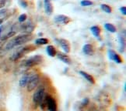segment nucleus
<instances>
[{
	"label": "nucleus",
	"instance_id": "nucleus-1",
	"mask_svg": "<svg viewBox=\"0 0 126 111\" xmlns=\"http://www.w3.org/2000/svg\"><path fill=\"white\" fill-rule=\"evenodd\" d=\"M31 39H32L31 35L27 34V33L17 36L7 43L6 46V50H12L13 48L16 47V46H21V45L24 44V43L29 42Z\"/></svg>",
	"mask_w": 126,
	"mask_h": 111
},
{
	"label": "nucleus",
	"instance_id": "nucleus-2",
	"mask_svg": "<svg viewBox=\"0 0 126 111\" xmlns=\"http://www.w3.org/2000/svg\"><path fill=\"white\" fill-rule=\"evenodd\" d=\"M41 107H43V109H45V107L48 109L49 111H56L57 110V103L55 99H53L51 96H47L46 97H45L44 100L42 101V103L40 104Z\"/></svg>",
	"mask_w": 126,
	"mask_h": 111
},
{
	"label": "nucleus",
	"instance_id": "nucleus-3",
	"mask_svg": "<svg viewBox=\"0 0 126 111\" xmlns=\"http://www.w3.org/2000/svg\"><path fill=\"white\" fill-rule=\"evenodd\" d=\"M39 81H40V77L37 74H33L32 76H30L27 84V90L29 92H32L37 87L38 83H39Z\"/></svg>",
	"mask_w": 126,
	"mask_h": 111
},
{
	"label": "nucleus",
	"instance_id": "nucleus-4",
	"mask_svg": "<svg viewBox=\"0 0 126 111\" xmlns=\"http://www.w3.org/2000/svg\"><path fill=\"white\" fill-rule=\"evenodd\" d=\"M31 46H25V47H22L20 49H18L11 56V60L13 61H16L19 60L20 58H21L23 55H25L28 52H30L31 50Z\"/></svg>",
	"mask_w": 126,
	"mask_h": 111
},
{
	"label": "nucleus",
	"instance_id": "nucleus-5",
	"mask_svg": "<svg viewBox=\"0 0 126 111\" xmlns=\"http://www.w3.org/2000/svg\"><path fill=\"white\" fill-rule=\"evenodd\" d=\"M43 60V58L40 55H36L32 57H30L28 60L25 61V66L27 67H32L40 64Z\"/></svg>",
	"mask_w": 126,
	"mask_h": 111
},
{
	"label": "nucleus",
	"instance_id": "nucleus-6",
	"mask_svg": "<svg viewBox=\"0 0 126 111\" xmlns=\"http://www.w3.org/2000/svg\"><path fill=\"white\" fill-rule=\"evenodd\" d=\"M45 99V90L41 88L33 96V102L36 105H40Z\"/></svg>",
	"mask_w": 126,
	"mask_h": 111
},
{
	"label": "nucleus",
	"instance_id": "nucleus-7",
	"mask_svg": "<svg viewBox=\"0 0 126 111\" xmlns=\"http://www.w3.org/2000/svg\"><path fill=\"white\" fill-rule=\"evenodd\" d=\"M98 101L102 106L108 107V106H109L110 103V98L107 93H102L98 96Z\"/></svg>",
	"mask_w": 126,
	"mask_h": 111
},
{
	"label": "nucleus",
	"instance_id": "nucleus-8",
	"mask_svg": "<svg viewBox=\"0 0 126 111\" xmlns=\"http://www.w3.org/2000/svg\"><path fill=\"white\" fill-rule=\"evenodd\" d=\"M55 21L59 24H63L66 25L71 21V19L69 16H66L65 15H58L55 17Z\"/></svg>",
	"mask_w": 126,
	"mask_h": 111
},
{
	"label": "nucleus",
	"instance_id": "nucleus-9",
	"mask_svg": "<svg viewBox=\"0 0 126 111\" xmlns=\"http://www.w3.org/2000/svg\"><path fill=\"white\" fill-rule=\"evenodd\" d=\"M108 57L110 60H113L115 62H117V63H122V59L114 50H108Z\"/></svg>",
	"mask_w": 126,
	"mask_h": 111
},
{
	"label": "nucleus",
	"instance_id": "nucleus-10",
	"mask_svg": "<svg viewBox=\"0 0 126 111\" xmlns=\"http://www.w3.org/2000/svg\"><path fill=\"white\" fill-rule=\"evenodd\" d=\"M59 45L61 46V47L62 48V50H64V52H65V53H69V52H70L69 42L66 40H64V39H59Z\"/></svg>",
	"mask_w": 126,
	"mask_h": 111
},
{
	"label": "nucleus",
	"instance_id": "nucleus-11",
	"mask_svg": "<svg viewBox=\"0 0 126 111\" xmlns=\"http://www.w3.org/2000/svg\"><path fill=\"white\" fill-rule=\"evenodd\" d=\"M44 7L47 15L50 16L53 12V6L50 0H44Z\"/></svg>",
	"mask_w": 126,
	"mask_h": 111
},
{
	"label": "nucleus",
	"instance_id": "nucleus-12",
	"mask_svg": "<svg viewBox=\"0 0 126 111\" xmlns=\"http://www.w3.org/2000/svg\"><path fill=\"white\" fill-rule=\"evenodd\" d=\"M57 55V57L59 58V59L62 61L63 62H65L66 64H71V59L69 57V56H67L66 53H63V52H58L56 54Z\"/></svg>",
	"mask_w": 126,
	"mask_h": 111
},
{
	"label": "nucleus",
	"instance_id": "nucleus-13",
	"mask_svg": "<svg viewBox=\"0 0 126 111\" xmlns=\"http://www.w3.org/2000/svg\"><path fill=\"white\" fill-rule=\"evenodd\" d=\"M21 29H22V30H23V32H27V34H30L33 30V25H32L31 22H28L25 24H23L21 26Z\"/></svg>",
	"mask_w": 126,
	"mask_h": 111
},
{
	"label": "nucleus",
	"instance_id": "nucleus-14",
	"mask_svg": "<svg viewBox=\"0 0 126 111\" xmlns=\"http://www.w3.org/2000/svg\"><path fill=\"white\" fill-rule=\"evenodd\" d=\"M90 31L93 33V35L96 38V39H100V33H101V30L100 26H94L90 28Z\"/></svg>",
	"mask_w": 126,
	"mask_h": 111
},
{
	"label": "nucleus",
	"instance_id": "nucleus-15",
	"mask_svg": "<svg viewBox=\"0 0 126 111\" xmlns=\"http://www.w3.org/2000/svg\"><path fill=\"white\" fill-rule=\"evenodd\" d=\"M46 52H47V55L49 56L50 57H54L57 54V51H56L55 47L54 46H52V45H49V46H47Z\"/></svg>",
	"mask_w": 126,
	"mask_h": 111
},
{
	"label": "nucleus",
	"instance_id": "nucleus-16",
	"mask_svg": "<svg viewBox=\"0 0 126 111\" xmlns=\"http://www.w3.org/2000/svg\"><path fill=\"white\" fill-rule=\"evenodd\" d=\"M83 52L86 55H90L93 53L94 52V47L91 44H89V43H87V44H85L83 47Z\"/></svg>",
	"mask_w": 126,
	"mask_h": 111
},
{
	"label": "nucleus",
	"instance_id": "nucleus-17",
	"mask_svg": "<svg viewBox=\"0 0 126 111\" xmlns=\"http://www.w3.org/2000/svg\"><path fill=\"white\" fill-rule=\"evenodd\" d=\"M79 73H80V75L83 76L84 78L89 82V83H93V84L95 83V80L93 77V76H91L90 74L86 73V72H84V71H79Z\"/></svg>",
	"mask_w": 126,
	"mask_h": 111
},
{
	"label": "nucleus",
	"instance_id": "nucleus-18",
	"mask_svg": "<svg viewBox=\"0 0 126 111\" xmlns=\"http://www.w3.org/2000/svg\"><path fill=\"white\" fill-rule=\"evenodd\" d=\"M104 28L106 29L107 31H108L109 32H111V33H114V32H116V31H117L116 27L111 23H105Z\"/></svg>",
	"mask_w": 126,
	"mask_h": 111
},
{
	"label": "nucleus",
	"instance_id": "nucleus-19",
	"mask_svg": "<svg viewBox=\"0 0 126 111\" xmlns=\"http://www.w3.org/2000/svg\"><path fill=\"white\" fill-rule=\"evenodd\" d=\"M29 77H30V76L27 75V74L24 75V76H23L21 77V79L20 80V86H21V87H24V86H27L28 80H29Z\"/></svg>",
	"mask_w": 126,
	"mask_h": 111
},
{
	"label": "nucleus",
	"instance_id": "nucleus-20",
	"mask_svg": "<svg viewBox=\"0 0 126 111\" xmlns=\"http://www.w3.org/2000/svg\"><path fill=\"white\" fill-rule=\"evenodd\" d=\"M35 42L37 45H46L49 42V40L46 38H39L35 40Z\"/></svg>",
	"mask_w": 126,
	"mask_h": 111
},
{
	"label": "nucleus",
	"instance_id": "nucleus-21",
	"mask_svg": "<svg viewBox=\"0 0 126 111\" xmlns=\"http://www.w3.org/2000/svg\"><path fill=\"white\" fill-rule=\"evenodd\" d=\"M100 8L106 13L110 14V13H111V12H112V9H111V7L110 6H108V5H107V4H102L100 6Z\"/></svg>",
	"mask_w": 126,
	"mask_h": 111
},
{
	"label": "nucleus",
	"instance_id": "nucleus-22",
	"mask_svg": "<svg viewBox=\"0 0 126 111\" xmlns=\"http://www.w3.org/2000/svg\"><path fill=\"white\" fill-rule=\"evenodd\" d=\"M80 4L82 6H90L93 5V2L90 1V0H83V1H81Z\"/></svg>",
	"mask_w": 126,
	"mask_h": 111
},
{
	"label": "nucleus",
	"instance_id": "nucleus-23",
	"mask_svg": "<svg viewBox=\"0 0 126 111\" xmlns=\"http://www.w3.org/2000/svg\"><path fill=\"white\" fill-rule=\"evenodd\" d=\"M15 34H16V32H15V31H10V32H9L6 36H4L2 38V40H7L8 38L13 37V36L14 35H15Z\"/></svg>",
	"mask_w": 126,
	"mask_h": 111
},
{
	"label": "nucleus",
	"instance_id": "nucleus-24",
	"mask_svg": "<svg viewBox=\"0 0 126 111\" xmlns=\"http://www.w3.org/2000/svg\"><path fill=\"white\" fill-rule=\"evenodd\" d=\"M27 16L26 14H21V15L19 16L18 20L20 22H24L27 20Z\"/></svg>",
	"mask_w": 126,
	"mask_h": 111
},
{
	"label": "nucleus",
	"instance_id": "nucleus-25",
	"mask_svg": "<svg viewBox=\"0 0 126 111\" xmlns=\"http://www.w3.org/2000/svg\"><path fill=\"white\" fill-rule=\"evenodd\" d=\"M6 2H7V0H0V10L6 6Z\"/></svg>",
	"mask_w": 126,
	"mask_h": 111
},
{
	"label": "nucleus",
	"instance_id": "nucleus-26",
	"mask_svg": "<svg viewBox=\"0 0 126 111\" xmlns=\"http://www.w3.org/2000/svg\"><path fill=\"white\" fill-rule=\"evenodd\" d=\"M120 11H121V12H122L124 16L126 15V8H125V6L121 7V8H120Z\"/></svg>",
	"mask_w": 126,
	"mask_h": 111
},
{
	"label": "nucleus",
	"instance_id": "nucleus-27",
	"mask_svg": "<svg viewBox=\"0 0 126 111\" xmlns=\"http://www.w3.org/2000/svg\"><path fill=\"white\" fill-rule=\"evenodd\" d=\"M20 5L22 6V7H23V8H27V2L24 1V0H21V1H20Z\"/></svg>",
	"mask_w": 126,
	"mask_h": 111
},
{
	"label": "nucleus",
	"instance_id": "nucleus-28",
	"mask_svg": "<svg viewBox=\"0 0 126 111\" xmlns=\"http://www.w3.org/2000/svg\"><path fill=\"white\" fill-rule=\"evenodd\" d=\"M90 111H100V110L97 109H92V110H90Z\"/></svg>",
	"mask_w": 126,
	"mask_h": 111
},
{
	"label": "nucleus",
	"instance_id": "nucleus-29",
	"mask_svg": "<svg viewBox=\"0 0 126 111\" xmlns=\"http://www.w3.org/2000/svg\"><path fill=\"white\" fill-rule=\"evenodd\" d=\"M2 22H3V19H0V25H2Z\"/></svg>",
	"mask_w": 126,
	"mask_h": 111
},
{
	"label": "nucleus",
	"instance_id": "nucleus-30",
	"mask_svg": "<svg viewBox=\"0 0 126 111\" xmlns=\"http://www.w3.org/2000/svg\"><path fill=\"white\" fill-rule=\"evenodd\" d=\"M2 27L1 26L0 27V34H1V32H2Z\"/></svg>",
	"mask_w": 126,
	"mask_h": 111
}]
</instances>
